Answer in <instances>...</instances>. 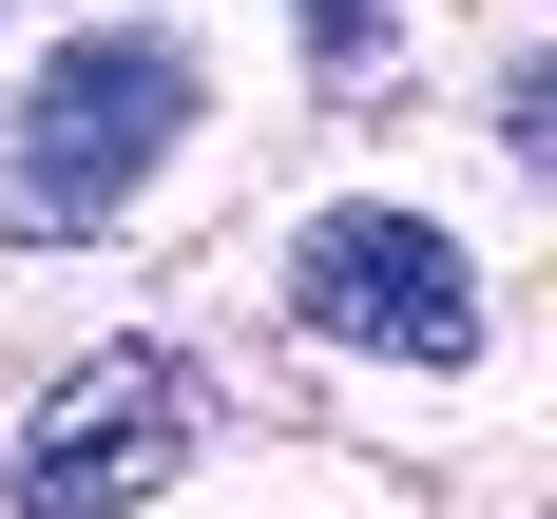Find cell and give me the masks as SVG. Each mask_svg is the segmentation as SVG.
Here are the masks:
<instances>
[{
	"mask_svg": "<svg viewBox=\"0 0 557 519\" xmlns=\"http://www.w3.org/2000/svg\"><path fill=\"white\" fill-rule=\"evenodd\" d=\"M193 115H212V77H193V39H58L39 97H20V155H0V193H20V250H77V231H115L135 193H154L173 155H193Z\"/></svg>",
	"mask_w": 557,
	"mask_h": 519,
	"instance_id": "obj_1",
	"label": "cell"
},
{
	"mask_svg": "<svg viewBox=\"0 0 557 519\" xmlns=\"http://www.w3.org/2000/svg\"><path fill=\"white\" fill-rule=\"evenodd\" d=\"M288 328L346 346V366L443 385V366H481V250L443 212H404V193H327V212L288 231Z\"/></svg>",
	"mask_w": 557,
	"mask_h": 519,
	"instance_id": "obj_2",
	"label": "cell"
},
{
	"mask_svg": "<svg viewBox=\"0 0 557 519\" xmlns=\"http://www.w3.org/2000/svg\"><path fill=\"white\" fill-rule=\"evenodd\" d=\"M212 443V385L173 366V346H97V366H58L39 423H20V461H0V501L20 519H135L173 501V461Z\"/></svg>",
	"mask_w": 557,
	"mask_h": 519,
	"instance_id": "obj_3",
	"label": "cell"
},
{
	"mask_svg": "<svg viewBox=\"0 0 557 519\" xmlns=\"http://www.w3.org/2000/svg\"><path fill=\"white\" fill-rule=\"evenodd\" d=\"M288 20H308V58H327V77H366V58L404 39V0H288Z\"/></svg>",
	"mask_w": 557,
	"mask_h": 519,
	"instance_id": "obj_4",
	"label": "cell"
}]
</instances>
